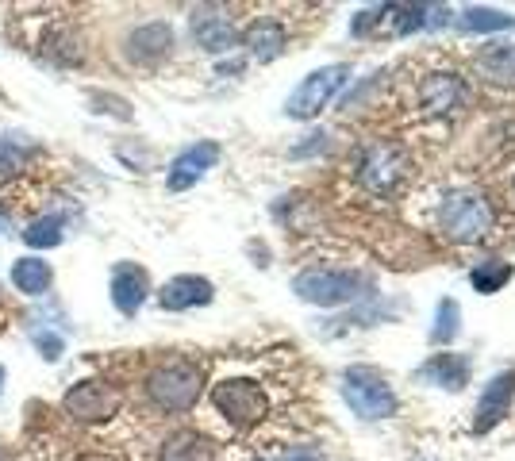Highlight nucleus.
Instances as JSON below:
<instances>
[{
	"label": "nucleus",
	"instance_id": "obj_9",
	"mask_svg": "<svg viewBox=\"0 0 515 461\" xmlns=\"http://www.w3.org/2000/svg\"><path fill=\"white\" fill-rule=\"evenodd\" d=\"M62 404L81 423H104V419H112L116 408H120V392L100 385V381H77L74 389L66 392Z\"/></svg>",
	"mask_w": 515,
	"mask_h": 461
},
{
	"label": "nucleus",
	"instance_id": "obj_13",
	"mask_svg": "<svg viewBox=\"0 0 515 461\" xmlns=\"http://www.w3.org/2000/svg\"><path fill=\"white\" fill-rule=\"evenodd\" d=\"M170 50H173V31L170 24H162V20L135 27V31L127 35V43H123V54H127L135 66H154V62H162Z\"/></svg>",
	"mask_w": 515,
	"mask_h": 461
},
{
	"label": "nucleus",
	"instance_id": "obj_26",
	"mask_svg": "<svg viewBox=\"0 0 515 461\" xmlns=\"http://www.w3.org/2000/svg\"><path fill=\"white\" fill-rule=\"evenodd\" d=\"M35 346L43 350V358H47V362H58V358H62V350H66L62 339H54V335H47V331H35Z\"/></svg>",
	"mask_w": 515,
	"mask_h": 461
},
{
	"label": "nucleus",
	"instance_id": "obj_29",
	"mask_svg": "<svg viewBox=\"0 0 515 461\" xmlns=\"http://www.w3.org/2000/svg\"><path fill=\"white\" fill-rule=\"evenodd\" d=\"M77 461H104V458H97V454H85V458H77Z\"/></svg>",
	"mask_w": 515,
	"mask_h": 461
},
{
	"label": "nucleus",
	"instance_id": "obj_1",
	"mask_svg": "<svg viewBox=\"0 0 515 461\" xmlns=\"http://www.w3.org/2000/svg\"><path fill=\"white\" fill-rule=\"evenodd\" d=\"M293 292L308 304L319 308H339V304H354L358 296L369 292V281L362 273H350V269H304L296 273Z\"/></svg>",
	"mask_w": 515,
	"mask_h": 461
},
{
	"label": "nucleus",
	"instance_id": "obj_16",
	"mask_svg": "<svg viewBox=\"0 0 515 461\" xmlns=\"http://www.w3.org/2000/svg\"><path fill=\"white\" fill-rule=\"evenodd\" d=\"M193 39H197V47H204L208 54H223V50L235 47L239 31H235V24H231L223 12L200 8L197 16H193Z\"/></svg>",
	"mask_w": 515,
	"mask_h": 461
},
{
	"label": "nucleus",
	"instance_id": "obj_28",
	"mask_svg": "<svg viewBox=\"0 0 515 461\" xmlns=\"http://www.w3.org/2000/svg\"><path fill=\"white\" fill-rule=\"evenodd\" d=\"M4 381H8V373H4V365H0V392H4Z\"/></svg>",
	"mask_w": 515,
	"mask_h": 461
},
{
	"label": "nucleus",
	"instance_id": "obj_5",
	"mask_svg": "<svg viewBox=\"0 0 515 461\" xmlns=\"http://www.w3.org/2000/svg\"><path fill=\"white\" fill-rule=\"evenodd\" d=\"M346 81H350V66L346 62H335V66H323V70L308 73L293 89V97L285 100V116L289 120H316Z\"/></svg>",
	"mask_w": 515,
	"mask_h": 461
},
{
	"label": "nucleus",
	"instance_id": "obj_24",
	"mask_svg": "<svg viewBox=\"0 0 515 461\" xmlns=\"http://www.w3.org/2000/svg\"><path fill=\"white\" fill-rule=\"evenodd\" d=\"M458 319H462L458 304H454V300H442L439 316H435V331H431V342H435V346L454 342V335H458Z\"/></svg>",
	"mask_w": 515,
	"mask_h": 461
},
{
	"label": "nucleus",
	"instance_id": "obj_23",
	"mask_svg": "<svg viewBox=\"0 0 515 461\" xmlns=\"http://www.w3.org/2000/svg\"><path fill=\"white\" fill-rule=\"evenodd\" d=\"M462 24L469 31H515V20L508 12H496V8H466L462 12Z\"/></svg>",
	"mask_w": 515,
	"mask_h": 461
},
{
	"label": "nucleus",
	"instance_id": "obj_25",
	"mask_svg": "<svg viewBox=\"0 0 515 461\" xmlns=\"http://www.w3.org/2000/svg\"><path fill=\"white\" fill-rule=\"evenodd\" d=\"M24 170V150L0 139V177H12V173Z\"/></svg>",
	"mask_w": 515,
	"mask_h": 461
},
{
	"label": "nucleus",
	"instance_id": "obj_10",
	"mask_svg": "<svg viewBox=\"0 0 515 461\" xmlns=\"http://www.w3.org/2000/svg\"><path fill=\"white\" fill-rule=\"evenodd\" d=\"M416 97H419V108L427 116H450V112H458L466 104L469 89L458 73H427L419 81Z\"/></svg>",
	"mask_w": 515,
	"mask_h": 461
},
{
	"label": "nucleus",
	"instance_id": "obj_21",
	"mask_svg": "<svg viewBox=\"0 0 515 461\" xmlns=\"http://www.w3.org/2000/svg\"><path fill=\"white\" fill-rule=\"evenodd\" d=\"M62 239H66V219L54 216V212L31 219L24 231V243L31 246V250H54V246H62Z\"/></svg>",
	"mask_w": 515,
	"mask_h": 461
},
{
	"label": "nucleus",
	"instance_id": "obj_14",
	"mask_svg": "<svg viewBox=\"0 0 515 461\" xmlns=\"http://www.w3.org/2000/svg\"><path fill=\"white\" fill-rule=\"evenodd\" d=\"M212 281L208 277H197V273H181V277H173L162 285L158 292V304L166 308V312H189V308H204V304H212Z\"/></svg>",
	"mask_w": 515,
	"mask_h": 461
},
{
	"label": "nucleus",
	"instance_id": "obj_19",
	"mask_svg": "<svg viewBox=\"0 0 515 461\" xmlns=\"http://www.w3.org/2000/svg\"><path fill=\"white\" fill-rule=\"evenodd\" d=\"M162 461H216V446H212V438L197 435V431H177L166 438Z\"/></svg>",
	"mask_w": 515,
	"mask_h": 461
},
{
	"label": "nucleus",
	"instance_id": "obj_2",
	"mask_svg": "<svg viewBox=\"0 0 515 461\" xmlns=\"http://www.w3.org/2000/svg\"><path fill=\"white\" fill-rule=\"evenodd\" d=\"M439 227L442 235L454 239V243H477V239H485L492 227L489 200L477 196L473 189H454V193L442 200Z\"/></svg>",
	"mask_w": 515,
	"mask_h": 461
},
{
	"label": "nucleus",
	"instance_id": "obj_11",
	"mask_svg": "<svg viewBox=\"0 0 515 461\" xmlns=\"http://www.w3.org/2000/svg\"><path fill=\"white\" fill-rule=\"evenodd\" d=\"M216 162H220V146L216 143H193L189 150H181L177 158L170 162V177H166V185H170V193H181V189H193L200 177L208 170H216Z\"/></svg>",
	"mask_w": 515,
	"mask_h": 461
},
{
	"label": "nucleus",
	"instance_id": "obj_12",
	"mask_svg": "<svg viewBox=\"0 0 515 461\" xmlns=\"http://www.w3.org/2000/svg\"><path fill=\"white\" fill-rule=\"evenodd\" d=\"M512 396H515V369H504V373H496L489 385H485V392H481V400H477V419H473V431L477 435H485V431H492L500 419H504V412L512 408Z\"/></svg>",
	"mask_w": 515,
	"mask_h": 461
},
{
	"label": "nucleus",
	"instance_id": "obj_27",
	"mask_svg": "<svg viewBox=\"0 0 515 461\" xmlns=\"http://www.w3.org/2000/svg\"><path fill=\"white\" fill-rule=\"evenodd\" d=\"M273 461H319V450L300 446V450H289V454H281V458H273Z\"/></svg>",
	"mask_w": 515,
	"mask_h": 461
},
{
	"label": "nucleus",
	"instance_id": "obj_7",
	"mask_svg": "<svg viewBox=\"0 0 515 461\" xmlns=\"http://www.w3.org/2000/svg\"><path fill=\"white\" fill-rule=\"evenodd\" d=\"M212 404L220 408V415L235 427H250L266 415V392L258 389L254 381H220L212 389Z\"/></svg>",
	"mask_w": 515,
	"mask_h": 461
},
{
	"label": "nucleus",
	"instance_id": "obj_15",
	"mask_svg": "<svg viewBox=\"0 0 515 461\" xmlns=\"http://www.w3.org/2000/svg\"><path fill=\"white\" fill-rule=\"evenodd\" d=\"M147 296H150L147 269L131 266V262L116 266V273H112V304H116V312L135 316L147 304Z\"/></svg>",
	"mask_w": 515,
	"mask_h": 461
},
{
	"label": "nucleus",
	"instance_id": "obj_18",
	"mask_svg": "<svg viewBox=\"0 0 515 461\" xmlns=\"http://www.w3.org/2000/svg\"><path fill=\"white\" fill-rule=\"evenodd\" d=\"M243 43L258 62H273V58L285 50L289 39H285V27L277 24V20H254V24L243 31Z\"/></svg>",
	"mask_w": 515,
	"mask_h": 461
},
{
	"label": "nucleus",
	"instance_id": "obj_20",
	"mask_svg": "<svg viewBox=\"0 0 515 461\" xmlns=\"http://www.w3.org/2000/svg\"><path fill=\"white\" fill-rule=\"evenodd\" d=\"M50 281H54V269L43 262V258H20V262H12V285L27 296H43L50 289Z\"/></svg>",
	"mask_w": 515,
	"mask_h": 461
},
{
	"label": "nucleus",
	"instance_id": "obj_4",
	"mask_svg": "<svg viewBox=\"0 0 515 461\" xmlns=\"http://www.w3.org/2000/svg\"><path fill=\"white\" fill-rule=\"evenodd\" d=\"M200 389H204V377H200L197 365H189V362L158 365L147 377L150 400H154L162 412H189L200 400Z\"/></svg>",
	"mask_w": 515,
	"mask_h": 461
},
{
	"label": "nucleus",
	"instance_id": "obj_22",
	"mask_svg": "<svg viewBox=\"0 0 515 461\" xmlns=\"http://www.w3.org/2000/svg\"><path fill=\"white\" fill-rule=\"evenodd\" d=\"M508 277H512V266L508 262H496V258H485V262H477V266L469 269V281H473V289L477 292H500L508 285Z\"/></svg>",
	"mask_w": 515,
	"mask_h": 461
},
{
	"label": "nucleus",
	"instance_id": "obj_17",
	"mask_svg": "<svg viewBox=\"0 0 515 461\" xmlns=\"http://www.w3.org/2000/svg\"><path fill=\"white\" fill-rule=\"evenodd\" d=\"M419 377H423L427 385H439V389L458 392L469 381V362L462 354H435L431 362L419 369Z\"/></svg>",
	"mask_w": 515,
	"mask_h": 461
},
{
	"label": "nucleus",
	"instance_id": "obj_3",
	"mask_svg": "<svg viewBox=\"0 0 515 461\" xmlns=\"http://www.w3.org/2000/svg\"><path fill=\"white\" fill-rule=\"evenodd\" d=\"M343 400L350 404V412L362 415V419H369V423L396 415L393 385H389V381H385L377 369H369V365H354V369H346Z\"/></svg>",
	"mask_w": 515,
	"mask_h": 461
},
{
	"label": "nucleus",
	"instance_id": "obj_8",
	"mask_svg": "<svg viewBox=\"0 0 515 461\" xmlns=\"http://www.w3.org/2000/svg\"><path fill=\"white\" fill-rule=\"evenodd\" d=\"M427 8H419V4H385V8H369L362 12L350 31L358 35V39H373V35H412L419 27L427 24V16H423Z\"/></svg>",
	"mask_w": 515,
	"mask_h": 461
},
{
	"label": "nucleus",
	"instance_id": "obj_6",
	"mask_svg": "<svg viewBox=\"0 0 515 461\" xmlns=\"http://www.w3.org/2000/svg\"><path fill=\"white\" fill-rule=\"evenodd\" d=\"M404 173H408V158H404V150L393 143H369L362 150V158H358V181H362V189L377 196H389L404 181Z\"/></svg>",
	"mask_w": 515,
	"mask_h": 461
}]
</instances>
